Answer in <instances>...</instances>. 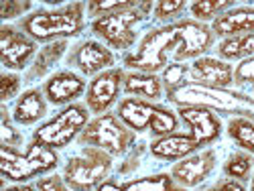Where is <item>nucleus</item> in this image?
<instances>
[{
	"instance_id": "1",
	"label": "nucleus",
	"mask_w": 254,
	"mask_h": 191,
	"mask_svg": "<svg viewBox=\"0 0 254 191\" xmlns=\"http://www.w3.org/2000/svg\"><path fill=\"white\" fill-rule=\"evenodd\" d=\"M214 39L216 35L211 33V27L193 18L167 23L140 39L138 47L124 57V67L130 71L157 73L175 63L203 57L214 45Z\"/></svg>"
},
{
	"instance_id": "2",
	"label": "nucleus",
	"mask_w": 254,
	"mask_h": 191,
	"mask_svg": "<svg viewBox=\"0 0 254 191\" xmlns=\"http://www.w3.org/2000/svg\"><path fill=\"white\" fill-rule=\"evenodd\" d=\"M86 27V4L69 2L51 10H35L20 20V31L39 43L77 37Z\"/></svg>"
},
{
	"instance_id": "3",
	"label": "nucleus",
	"mask_w": 254,
	"mask_h": 191,
	"mask_svg": "<svg viewBox=\"0 0 254 191\" xmlns=\"http://www.w3.org/2000/svg\"><path fill=\"white\" fill-rule=\"evenodd\" d=\"M167 100L177 106H205V108L230 114L232 118L254 120V100L238 90L230 88H211L201 83H187V86L169 92Z\"/></svg>"
},
{
	"instance_id": "4",
	"label": "nucleus",
	"mask_w": 254,
	"mask_h": 191,
	"mask_svg": "<svg viewBox=\"0 0 254 191\" xmlns=\"http://www.w3.org/2000/svg\"><path fill=\"white\" fill-rule=\"evenodd\" d=\"M116 116L132 132H151V136L155 138L177 132V126H179V116L173 110L140 98L120 100Z\"/></svg>"
},
{
	"instance_id": "5",
	"label": "nucleus",
	"mask_w": 254,
	"mask_h": 191,
	"mask_svg": "<svg viewBox=\"0 0 254 191\" xmlns=\"http://www.w3.org/2000/svg\"><path fill=\"white\" fill-rule=\"evenodd\" d=\"M0 165H2V177L6 181L25 183L53 171L59 165V157L51 148L33 140L25 151H18L14 146H0Z\"/></svg>"
},
{
	"instance_id": "6",
	"label": "nucleus",
	"mask_w": 254,
	"mask_h": 191,
	"mask_svg": "<svg viewBox=\"0 0 254 191\" xmlns=\"http://www.w3.org/2000/svg\"><path fill=\"white\" fill-rule=\"evenodd\" d=\"M155 2H136L130 8H124L112 14H106L92 20V33L102 39L106 47L124 51L130 49L136 41V27L149 16Z\"/></svg>"
},
{
	"instance_id": "7",
	"label": "nucleus",
	"mask_w": 254,
	"mask_h": 191,
	"mask_svg": "<svg viewBox=\"0 0 254 191\" xmlns=\"http://www.w3.org/2000/svg\"><path fill=\"white\" fill-rule=\"evenodd\" d=\"M90 124V110L86 104H69L63 106V110H59L53 118L37 126V130L33 132V140L43 144L51 151H61V148L69 146L79 134L86 130V126Z\"/></svg>"
},
{
	"instance_id": "8",
	"label": "nucleus",
	"mask_w": 254,
	"mask_h": 191,
	"mask_svg": "<svg viewBox=\"0 0 254 191\" xmlns=\"http://www.w3.org/2000/svg\"><path fill=\"white\" fill-rule=\"evenodd\" d=\"M112 159L100 148L83 146L81 155H73L63 167V181L73 191H94L98 189L112 171Z\"/></svg>"
},
{
	"instance_id": "9",
	"label": "nucleus",
	"mask_w": 254,
	"mask_h": 191,
	"mask_svg": "<svg viewBox=\"0 0 254 191\" xmlns=\"http://www.w3.org/2000/svg\"><path fill=\"white\" fill-rule=\"evenodd\" d=\"M134 132L116 114H102L90 120L86 130L79 134L81 146H92L108 153L110 157H122L134 144Z\"/></svg>"
},
{
	"instance_id": "10",
	"label": "nucleus",
	"mask_w": 254,
	"mask_h": 191,
	"mask_svg": "<svg viewBox=\"0 0 254 191\" xmlns=\"http://www.w3.org/2000/svg\"><path fill=\"white\" fill-rule=\"evenodd\" d=\"M124 69L112 67L98 73L86 90V106L88 110L102 116L108 112L112 106L118 102V96L122 92V83H124Z\"/></svg>"
},
{
	"instance_id": "11",
	"label": "nucleus",
	"mask_w": 254,
	"mask_h": 191,
	"mask_svg": "<svg viewBox=\"0 0 254 191\" xmlns=\"http://www.w3.org/2000/svg\"><path fill=\"white\" fill-rule=\"evenodd\" d=\"M0 55H2V65L6 69H27L29 63L37 57V41H33L16 27L4 25L0 29Z\"/></svg>"
},
{
	"instance_id": "12",
	"label": "nucleus",
	"mask_w": 254,
	"mask_h": 191,
	"mask_svg": "<svg viewBox=\"0 0 254 191\" xmlns=\"http://www.w3.org/2000/svg\"><path fill=\"white\" fill-rule=\"evenodd\" d=\"M114 61L112 49L94 39L81 41L67 55V65L77 69L81 75H98L106 69H112Z\"/></svg>"
},
{
	"instance_id": "13",
	"label": "nucleus",
	"mask_w": 254,
	"mask_h": 191,
	"mask_svg": "<svg viewBox=\"0 0 254 191\" xmlns=\"http://www.w3.org/2000/svg\"><path fill=\"white\" fill-rule=\"evenodd\" d=\"M216 165H218V153L214 148H205L201 153H193V155L177 161L171 169V179L185 189L197 187L205 179H209Z\"/></svg>"
},
{
	"instance_id": "14",
	"label": "nucleus",
	"mask_w": 254,
	"mask_h": 191,
	"mask_svg": "<svg viewBox=\"0 0 254 191\" xmlns=\"http://www.w3.org/2000/svg\"><path fill=\"white\" fill-rule=\"evenodd\" d=\"M177 116L189 126V132L195 134L203 146L216 142L222 136V122L218 114L205 106H179Z\"/></svg>"
},
{
	"instance_id": "15",
	"label": "nucleus",
	"mask_w": 254,
	"mask_h": 191,
	"mask_svg": "<svg viewBox=\"0 0 254 191\" xmlns=\"http://www.w3.org/2000/svg\"><path fill=\"white\" fill-rule=\"evenodd\" d=\"M86 90H88L86 79L71 69L57 71L43 83V94H45L47 102L53 106L75 104V100L79 96H86Z\"/></svg>"
},
{
	"instance_id": "16",
	"label": "nucleus",
	"mask_w": 254,
	"mask_h": 191,
	"mask_svg": "<svg viewBox=\"0 0 254 191\" xmlns=\"http://www.w3.org/2000/svg\"><path fill=\"white\" fill-rule=\"evenodd\" d=\"M189 83H201L211 88H230L234 83V67L224 59L199 57L189 63Z\"/></svg>"
},
{
	"instance_id": "17",
	"label": "nucleus",
	"mask_w": 254,
	"mask_h": 191,
	"mask_svg": "<svg viewBox=\"0 0 254 191\" xmlns=\"http://www.w3.org/2000/svg\"><path fill=\"white\" fill-rule=\"evenodd\" d=\"M199 148H203V144L197 140L195 134L173 132V134L155 138L149 146V153L159 161H181L189 155L197 153Z\"/></svg>"
},
{
	"instance_id": "18",
	"label": "nucleus",
	"mask_w": 254,
	"mask_h": 191,
	"mask_svg": "<svg viewBox=\"0 0 254 191\" xmlns=\"http://www.w3.org/2000/svg\"><path fill=\"white\" fill-rule=\"evenodd\" d=\"M12 120L20 126H33L47 114V98L43 90L29 88L20 94L12 106Z\"/></svg>"
},
{
	"instance_id": "19",
	"label": "nucleus",
	"mask_w": 254,
	"mask_h": 191,
	"mask_svg": "<svg viewBox=\"0 0 254 191\" xmlns=\"http://www.w3.org/2000/svg\"><path fill=\"white\" fill-rule=\"evenodd\" d=\"M211 33L222 39L234 35H254V6L230 8L211 23Z\"/></svg>"
},
{
	"instance_id": "20",
	"label": "nucleus",
	"mask_w": 254,
	"mask_h": 191,
	"mask_svg": "<svg viewBox=\"0 0 254 191\" xmlns=\"http://www.w3.org/2000/svg\"><path fill=\"white\" fill-rule=\"evenodd\" d=\"M124 94H128V98H140L157 102L163 98V79L157 73H144V71H128L124 75L122 83Z\"/></svg>"
},
{
	"instance_id": "21",
	"label": "nucleus",
	"mask_w": 254,
	"mask_h": 191,
	"mask_svg": "<svg viewBox=\"0 0 254 191\" xmlns=\"http://www.w3.org/2000/svg\"><path fill=\"white\" fill-rule=\"evenodd\" d=\"M171 187H173L171 173H155V175H144L124 183L106 179L96 191H169Z\"/></svg>"
},
{
	"instance_id": "22",
	"label": "nucleus",
	"mask_w": 254,
	"mask_h": 191,
	"mask_svg": "<svg viewBox=\"0 0 254 191\" xmlns=\"http://www.w3.org/2000/svg\"><path fill=\"white\" fill-rule=\"evenodd\" d=\"M65 51H67V41H53V43L45 45L33 59V65L27 71V81H37L45 77L59 63V59L65 55Z\"/></svg>"
},
{
	"instance_id": "23",
	"label": "nucleus",
	"mask_w": 254,
	"mask_h": 191,
	"mask_svg": "<svg viewBox=\"0 0 254 191\" xmlns=\"http://www.w3.org/2000/svg\"><path fill=\"white\" fill-rule=\"evenodd\" d=\"M218 55L224 61H244L254 57V35H234L218 43Z\"/></svg>"
},
{
	"instance_id": "24",
	"label": "nucleus",
	"mask_w": 254,
	"mask_h": 191,
	"mask_svg": "<svg viewBox=\"0 0 254 191\" xmlns=\"http://www.w3.org/2000/svg\"><path fill=\"white\" fill-rule=\"evenodd\" d=\"M228 136L236 142L238 148L254 157V120L248 118H230Z\"/></svg>"
},
{
	"instance_id": "25",
	"label": "nucleus",
	"mask_w": 254,
	"mask_h": 191,
	"mask_svg": "<svg viewBox=\"0 0 254 191\" xmlns=\"http://www.w3.org/2000/svg\"><path fill=\"white\" fill-rule=\"evenodd\" d=\"M232 6H234V2H230V0H197V2L189 4V12H191L193 20L205 25L207 20L214 23L218 16L228 12Z\"/></svg>"
},
{
	"instance_id": "26",
	"label": "nucleus",
	"mask_w": 254,
	"mask_h": 191,
	"mask_svg": "<svg viewBox=\"0 0 254 191\" xmlns=\"http://www.w3.org/2000/svg\"><path fill=\"white\" fill-rule=\"evenodd\" d=\"M224 175L226 179L234 181H248L252 177V157L244 151L232 153L224 163Z\"/></svg>"
},
{
	"instance_id": "27",
	"label": "nucleus",
	"mask_w": 254,
	"mask_h": 191,
	"mask_svg": "<svg viewBox=\"0 0 254 191\" xmlns=\"http://www.w3.org/2000/svg\"><path fill=\"white\" fill-rule=\"evenodd\" d=\"M234 86L238 88V92L254 100V57L240 61L234 67Z\"/></svg>"
},
{
	"instance_id": "28",
	"label": "nucleus",
	"mask_w": 254,
	"mask_h": 191,
	"mask_svg": "<svg viewBox=\"0 0 254 191\" xmlns=\"http://www.w3.org/2000/svg\"><path fill=\"white\" fill-rule=\"evenodd\" d=\"M163 88L169 92H175L183 86L189 83V65L185 63H175V65H169L167 69H163Z\"/></svg>"
},
{
	"instance_id": "29",
	"label": "nucleus",
	"mask_w": 254,
	"mask_h": 191,
	"mask_svg": "<svg viewBox=\"0 0 254 191\" xmlns=\"http://www.w3.org/2000/svg\"><path fill=\"white\" fill-rule=\"evenodd\" d=\"M134 4H136L134 0H104V2H88L86 10H88L90 16L100 18V16L112 14V12H118V10H124V8H130Z\"/></svg>"
},
{
	"instance_id": "30",
	"label": "nucleus",
	"mask_w": 254,
	"mask_h": 191,
	"mask_svg": "<svg viewBox=\"0 0 254 191\" xmlns=\"http://www.w3.org/2000/svg\"><path fill=\"white\" fill-rule=\"evenodd\" d=\"M185 8H187L185 0H161V2H155L153 12L157 20H165L167 23V20L177 18Z\"/></svg>"
},
{
	"instance_id": "31",
	"label": "nucleus",
	"mask_w": 254,
	"mask_h": 191,
	"mask_svg": "<svg viewBox=\"0 0 254 191\" xmlns=\"http://www.w3.org/2000/svg\"><path fill=\"white\" fill-rule=\"evenodd\" d=\"M0 116H2V146L18 148L20 142H23V136H20V132L12 126V114L8 112L6 106L2 108V112H0Z\"/></svg>"
},
{
	"instance_id": "32",
	"label": "nucleus",
	"mask_w": 254,
	"mask_h": 191,
	"mask_svg": "<svg viewBox=\"0 0 254 191\" xmlns=\"http://www.w3.org/2000/svg\"><path fill=\"white\" fill-rule=\"evenodd\" d=\"M20 83H23V79H20L16 73H4L2 75V79H0V92L2 94H0V98H2L4 104L20 92Z\"/></svg>"
},
{
	"instance_id": "33",
	"label": "nucleus",
	"mask_w": 254,
	"mask_h": 191,
	"mask_svg": "<svg viewBox=\"0 0 254 191\" xmlns=\"http://www.w3.org/2000/svg\"><path fill=\"white\" fill-rule=\"evenodd\" d=\"M33 8V2H27V0H20V2H12V0H4L2 8H0V16L2 20H12L20 14H25Z\"/></svg>"
},
{
	"instance_id": "34",
	"label": "nucleus",
	"mask_w": 254,
	"mask_h": 191,
	"mask_svg": "<svg viewBox=\"0 0 254 191\" xmlns=\"http://www.w3.org/2000/svg\"><path fill=\"white\" fill-rule=\"evenodd\" d=\"M37 189L39 191H73L65 181H63L61 175H49L37 181Z\"/></svg>"
},
{
	"instance_id": "35",
	"label": "nucleus",
	"mask_w": 254,
	"mask_h": 191,
	"mask_svg": "<svg viewBox=\"0 0 254 191\" xmlns=\"http://www.w3.org/2000/svg\"><path fill=\"white\" fill-rule=\"evenodd\" d=\"M4 191H39L37 187H33V185H25V183H16V185H12V187H6Z\"/></svg>"
},
{
	"instance_id": "36",
	"label": "nucleus",
	"mask_w": 254,
	"mask_h": 191,
	"mask_svg": "<svg viewBox=\"0 0 254 191\" xmlns=\"http://www.w3.org/2000/svg\"><path fill=\"white\" fill-rule=\"evenodd\" d=\"M250 191H254V171H252V177H250Z\"/></svg>"
},
{
	"instance_id": "37",
	"label": "nucleus",
	"mask_w": 254,
	"mask_h": 191,
	"mask_svg": "<svg viewBox=\"0 0 254 191\" xmlns=\"http://www.w3.org/2000/svg\"><path fill=\"white\" fill-rule=\"evenodd\" d=\"M169 191H187V189H185V187H171Z\"/></svg>"
}]
</instances>
